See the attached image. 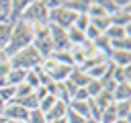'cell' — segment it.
Returning a JSON list of instances; mask_svg holds the SVG:
<instances>
[{
  "label": "cell",
  "mask_w": 131,
  "mask_h": 123,
  "mask_svg": "<svg viewBox=\"0 0 131 123\" xmlns=\"http://www.w3.org/2000/svg\"><path fill=\"white\" fill-rule=\"evenodd\" d=\"M33 39H35V35H33V25L20 18V20H16V23L12 25L10 39H8V45L4 47V53H6L8 59H10L12 55H16L18 51H23L25 47L33 45Z\"/></svg>",
  "instance_id": "cell-1"
},
{
  "label": "cell",
  "mask_w": 131,
  "mask_h": 123,
  "mask_svg": "<svg viewBox=\"0 0 131 123\" xmlns=\"http://www.w3.org/2000/svg\"><path fill=\"white\" fill-rule=\"evenodd\" d=\"M8 61H10V68L29 72V70H35V68H39V66L43 64V57L37 53V49H35L33 45H29V47H25L23 51H18L16 55H12Z\"/></svg>",
  "instance_id": "cell-2"
},
{
  "label": "cell",
  "mask_w": 131,
  "mask_h": 123,
  "mask_svg": "<svg viewBox=\"0 0 131 123\" xmlns=\"http://www.w3.org/2000/svg\"><path fill=\"white\" fill-rule=\"evenodd\" d=\"M49 18V10L45 6V0H35V2H29L25 14H23V20L31 23V25H39V23H47Z\"/></svg>",
  "instance_id": "cell-3"
},
{
  "label": "cell",
  "mask_w": 131,
  "mask_h": 123,
  "mask_svg": "<svg viewBox=\"0 0 131 123\" xmlns=\"http://www.w3.org/2000/svg\"><path fill=\"white\" fill-rule=\"evenodd\" d=\"M41 70L49 76V80H51V82H63V80H68V76H70V72H72V68H70V66L57 64V61H55V59H51V57L43 59Z\"/></svg>",
  "instance_id": "cell-4"
},
{
  "label": "cell",
  "mask_w": 131,
  "mask_h": 123,
  "mask_svg": "<svg viewBox=\"0 0 131 123\" xmlns=\"http://www.w3.org/2000/svg\"><path fill=\"white\" fill-rule=\"evenodd\" d=\"M76 16L78 14H74V12H70L68 8H63L61 4L57 6V8H53V10H49V18H47V23L49 25H55V27H59V29H70V27H74V20H76Z\"/></svg>",
  "instance_id": "cell-5"
},
{
  "label": "cell",
  "mask_w": 131,
  "mask_h": 123,
  "mask_svg": "<svg viewBox=\"0 0 131 123\" xmlns=\"http://www.w3.org/2000/svg\"><path fill=\"white\" fill-rule=\"evenodd\" d=\"M49 39L53 43V51H61V49H70V41H68V31L59 29L55 25H49Z\"/></svg>",
  "instance_id": "cell-6"
},
{
  "label": "cell",
  "mask_w": 131,
  "mask_h": 123,
  "mask_svg": "<svg viewBox=\"0 0 131 123\" xmlns=\"http://www.w3.org/2000/svg\"><path fill=\"white\" fill-rule=\"evenodd\" d=\"M2 115H4V119H6L8 123H14V121H27V115H29V111H27L25 107L16 105V102H8Z\"/></svg>",
  "instance_id": "cell-7"
},
{
  "label": "cell",
  "mask_w": 131,
  "mask_h": 123,
  "mask_svg": "<svg viewBox=\"0 0 131 123\" xmlns=\"http://www.w3.org/2000/svg\"><path fill=\"white\" fill-rule=\"evenodd\" d=\"M106 59H108V64H113V66H117V68H127V66H131V51L108 49Z\"/></svg>",
  "instance_id": "cell-8"
},
{
  "label": "cell",
  "mask_w": 131,
  "mask_h": 123,
  "mask_svg": "<svg viewBox=\"0 0 131 123\" xmlns=\"http://www.w3.org/2000/svg\"><path fill=\"white\" fill-rule=\"evenodd\" d=\"M29 6V0H10V16H8V23L14 25L16 20L23 18L25 10Z\"/></svg>",
  "instance_id": "cell-9"
},
{
  "label": "cell",
  "mask_w": 131,
  "mask_h": 123,
  "mask_svg": "<svg viewBox=\"0 0 131 123\" xmlns=\"http://www.w3.org/2000/svg\"><path fill=\"white\" fill-rule=\"evenodd\" d=\"M33 47L37 49V53H39L43 59L51 57V53H53V43H51V39H49V37H39V39H33Z\"/></svg>",
  "instance_id": "cell-10"
},
{
  "label": "cell",
  "mask_w": 131,
  "mask_h": 123,
  "mask_svg": "<svg viewBox=\"0 0 131 123\" xmlns=\"http://www.w3.org/2000/svg\"><path fill=\"white\" fill-rule=\"evenodd\" d=\"M66 111H68V102H63V100H55L53 107L45 113V121H59V119L66 117Z\"/></svg>",
  "instance_id": "cell-11"
},
{
  "label": "cell",
  "mask_w": 131,
  "mask_h": 123,
  "mask_svg": "<svg viewBox=\"0 0 131 123\" xmlns=\"http://www.w3.org/2000/svg\"><path fill=\"white\" fill-rule=\"evenodd\" d=\"M61 6L68 8L74 14H86V10L90 6V0H61Z\"/></svg>",
  "instance_id": "cell-12"
},
{
  "label": "cell",
  "mask_w": 131,
  "mask_h": 123,
  "mask_svg": "<svg viewBox=\"0 0 131 123\" xmlns=\"http://www.w3.org/2000/svg\"><path fill=\"white\" fill-rule=\"evenodd\" d=\"M111 18V25H117V27H125L129 29L131 27V8H121L119 12H115Z\"/></svg>",
  "instance_id": "cell-13"
},
{
  "label": "cell",
  "mask_w": 131,
  "mask_h": 123,
  "mask_svg": "<svg viewBox=\"0 0 131 123\" xmlns=\"http://www.w3.org/2000/svg\"><path fill=\"white\" fill-rule=\"evenodd\" d=\"M68 80L76 86V88H86V84L90 82V78H88V74L86 72H82L80 68H72V72H70V76H68Z\"/></svg>",
  "instance_id": "cell-14"
},
{
  "label": "cell",
  "mask_w": 131,
  "mask_h": 123,
  "mask_svg": "<svg viewBox=\"0 0 131 123\" xmlns=\"http://www.w3.org/2000/svg\"><path fill=\"white\" fill-rule=\"evenodd\" d=\"M121 100H131V82L115 86V90H113V102H121Z\"/></svg>",
  "instance_id": "cell-15"
},
{
  "label": "cell",
  "mask_w": 131,
  "mask_h": 123,
  "mask_svg": "<svg viewBox=\"0 0 131 123\" xmlns=\"http://www.w3.org/2000/svg\"><path fill=\"white\" fill-rule=\"evenodd\" d=\"M113 82L115 84H125V82H131V66L127 68H113Z\"/></svg>",
  "instance_id": "cell-16"
},
{
  "label": "cell",
  "mask_w": 131,
  "mask_h": 123,
  "mask_svg": "<svg viewBox=\"0 0 131 123\" xmlns=\"http://www.w3.org/2000/svg\"><path fill=\"white\" fill-rule=\"evenodd\" d=\"M131 29V27H129ZM129 29H125V27H117V25H111L106 31H104V35L108 37V41H117V39H125V37H129Z\"/></svg>",
  "instance_id": "cell-17"
},
{
  "label": "cell",
  "mask_w": 131,
  "mask_h": 123,
  "mask_svg": "<svg viewBox=\"0 0 131 123\" xmlns=\"http://www.w3.org/2000/svg\"><path fill=\"white\" fill-rule=\"evenodd\" d=\"M51 59H55L57 64H63V66H70V68H74V59H72V53H70V49L53 51V53H51Z\"/></svg>",
  "instance_id": "cell-18"
},
{
  "label": "cell",
  "mask_w": 131,
  "mask_h": 123,
  "mask_svg": "<svg viewBox=\"0 0 131 123\" xmlns=\"http://www.w3.org/2000/svg\"><path fill=\"white\" fill-rule=\"evenodd\" d=\"M68 41H70V45L74 47V45H82V43H86V37H84V33L78 31L76 27H70V29H68Z\"/></svg>",
  "instance_id": "cell-19"
},
{
  "label": "cell",
  "mask_w": 131,
  "mask_h": 123,
  "mask_svg": "<svg viewBox=\"0 0 131 123\" xmlns=\"http://www.w3.org/2000/svg\"><path fill=\"white\" fill-rule=\"evenodd\" d=\"M25 76H27V72L25 70H10V74L6 76V84H10V86H18V84H23L25 82Z\"/></svg>",
  "instance_id": "cell-20"
},
{
  "label": "cell",
  "mask_w": 131,
  "mask_h": 123,
  "mask_svg": "<svg viewBox=\"0 0 131 123\" xmlns=\"http://www.w3.org/2000/svg\"><path fill=\"white\" fill-rule=\"evenodd\" d=\"M115 109H117V117L119 119H131V100L115 102Z\"/></svg>",
  "instance_id": "cell-21"
},
{
  "label": "cell",
  "mask_w": 131,
  "mask_h": 123,
  "mask_svg": "<svg viewBox=\"0 0 131 123\" xmlns=\"http://www.w3.org/2000/svg\"><path fill=\"white\" fill-rule=\"evenodd\" d=\"M117 119H119V117H117V109H115V102H113V105H108L106 109H102L98 123H115Z\"/></svg>",
  "instance_id": "cell-22"
},
{
  "label": "cell",
  "mask_w": 131,
  "mask_h": 123,
  "mask_svg": "<svg viewBox=\"0 0 131 123\" xmlns=\"http://www.w3.org/2000/svg\"><path fill=\"white\" fill-rule=\"evenodd\" d=\"M72 111H76L80 117H84V119H90V111H88V100H84V102H78V100H72L70 105H68Z\"/></svg>",
  "instance_id": "cell-23"
},
{
  "label": "cell",
  "mask_w": 131,
  "mask_h": 123,
  "mask_svg": "<svg viewBox=\"0 0 131 123\" xmlns=\"http://www.w3.org/2000/svg\"><path fill=\"white\" fill-rule=\"evenodd\" d=\"M10 31H12V25L10 23H0V49H4L8 45Z\"/></svg>",
  "instance_id": "cell-24"
},
{
  "label": "cell",
  "mask_w": 131,
  "mask_h": 123,
  "mask_svg": "<svg viewBox=\"0 0 131 123\" xmlns=\"http://www.w3.org/2000/svg\"><path fill=\"white\" fill-rule=\"evenodd\" d=\"M102 90H104V88H102L100 80H90V82L86 84V92H88V96H90V98H96Z\"/></svg>",
  "instance_id": "cell-25"
},
{
  "label": "cell",
  "mask_w": 131,
  "mask_h": 123,
  "mask_svg": "<svg viewBox=\"0 0 131 123\" xmlns=\"http://www.w3.org/2000/svg\"><path fill=\"white\" fill-rule=\"evenodd\" d=\"M94 102H96V105H98V109L102 111V109H106L108 105H113V94H111V92H106V90H102V92L94 98Z\"/></svg>",
  "instance_id": "cell-26"
},
{
  "label": "cell",
  "mask_w": 131,
  "mask_h": 123,
  "mask_svg": "<svg viewBox=\"0 0 131 123\" xmlns=\"http://www.w3.org/2000/svg\"><path fill=\"white\" fill-rule=\"evenodd\" d=\"M14 88H16V86H10V84L0 86V100H4L6 105L12 102V98H14Z\"/></svg>",
  "instance_id": "cell-27"
},
{
  "label": "cell",
  "mask_w": 131,
  "mask_h": 123,
  "mask_svg": "<svg viewBox=\"0 0 131 123\" xmlns=\"http://www.w3.org/2000/svg\"><path fill=\"white\" fill-rule=\"evenodd\" d=\"M90 25L92 27H96L100 33H104L108 27H111V18L108 16H100V18H90Z\"/></svg>",
  "instance_id": "cell-28"
},
{
  "label": "cell",
  "mask_w": 131,
  "mask_h": 123,
  "mask_svg": "<svg viewBox=\"0 0 131 123\" xmlns=\"http://www.w3.org/2000/svg\"><path fill=\"white\" fill-rule=\"evenodd\" d=\"M111 49H123V51H131V37L111 41Z\"/></svg>",
  "instance_id": "cell-29"
},
{
  "label": "cell",
  "mask_w": 131,
  "mask_h": 123,
  "mask_svg": "<svg viewBox=\"0 0 131 123\" xmlns=\"http://www.w3.org/2000/svg\"><path fill=\"white\" fill-rule=\"evenodd\" d=\"M27 123H47V121H45V115H43L39 109H33V111H29V115H27Z\"/></svg>",
  "instance_id": "cell-30"
},
{
  "label": "cell",
  "mask_w": 131,
  "mask_h": 123,
  "mask_svg": "<svg viewBox=\"0 0 131 123\" xmlns=\"http://www.w3.org/2000/svg\"><path fill=\"white\" fill-rule=\"evenodd\" d=\"M88 25H90L88 14H78V16H76V20H74V27H76L78 31H82V33L88 29Z\"/></svg>",
  "instance_id": "cell-31"
},
{
  "label": "cell",
  "mask_w": 131,
  "mask_h": 123,
  "mask_svg": "<svg viewBox=\"0 0 131 123\" xmlns=\"http://www.w3.org/2000/svg\"><path fill=\"white\" fill-rule=\"evenodd\" d=\"M59 84H61V88H63V94L68 96V100H72L78 88H76V86H74V84H72L70 80H63V82H59Z\"/></svg>",
  "instance_id": "cell-32"
},
{
  "label": "cell",
  "mask_w": 131,
  "mask_h": 123,
  "mask_svg": "<svg viewBox=\"0 0 131 123\" xmlns=\"http://www.w3.org/2000/svg\"><path fill=\"white\" fill-rule=\"evenodd\" d=\"M63 119H66V123H84V121H86L84 117H80V115H78L76 111H72L70 107H68V111H66V117H63Z\"/></svg>",
  "instance_id": "cell-33"
},
{
  "label": "cell",
  "mask_w": 131,
  "mask_h": 123,
  "mask_svg": "<svg viewBox=\"0 0 131 123\" xmlns=\"http://www.w3.org/2000/svg\"><path fill=\"white\" fill-rule=\"evenodd\" d=\"M88 98H90V96H88V92H86V88H78L72 100H78V102H84V100H88ZM72 100H70V102H72Z\"/></svg>",
  "instance_id": "cell-34"
},
{
  "label": "cell",
  "mask_w": 131,
  "mask_h": 123,
  "mask_svg": "<svg viewBox=\"0 0 131 123\" xmlns=\"http://www.w3.org/2000/svg\"><path fill=\"white\" fill-rule=\"evenodd\" d=\"M33 92H35V96H37V100H43V98H45V96H47V94H49V92H47V88H45V86H39V88H35V90H33Z\"/></svg>",
  "instance_id": "cell-35"
},
{
  "label": "cell",
  "mask_w": 131,
  "mask_h": 123,
  "mask_svg": "<svg viewBox=\"0 0 131 123\" xmlns=\"http://www.w3.org/2000/svg\"><path fill=\"white\" fill-rule=\"evenodd\" d=\"M2 61H8V55L4 53V49H0V64H2Z\"/></svg>",
  "instance_id": "cell-36"
},
{
  "label": "cell",
  "mask_w": 131,
  "mask_h": 123,
  "mask_svg": "<svg viewBox=\"0 0 131 123\" xmlns=\"http://www.w3.org/2000/svg\"><path fill=\"white\" fill-rule=\"evenodd\" d=\"M4 109H6V102H4V100H0V115L4 113ZM2 117H4V115H2Z\"/></svg>",
  "instance_id": "cell-37"
},
{
  "label": "cell",
  "mask_w": 131,
  "mask_h": 123,
  "mask_svg": "<svg viewBox=\"0 0 131 123\" xmlns=\"http://www.w3.org/2000/svg\"><path fill=\"white\" fill-rule=\"evenodd\" d=\"M115 123H131V119H117Z\"/></svg>",
  "instance_id": "cell-38"
},
{
  "label": "cell",
  "mask_w": 131,
  "mask_h": 123,
  "mask_svg": "<svg viewBox=\"0 0 131 123\" xmlns=\"http://www.w3.org/2000/svg\"><path fill=\"white\" fill-rule=\"evenodd\" d=\"M47 123H66V119H59V121H47Z\"/></svg>",
  "instance_id": "cell-39"
},
{
  "label": "cell",
  "mask_w": 131,
  "mask_h": 123,
  "mask_svg": "<svg viewBox=\"0 0 131 123\" xmlns=\"http://www.w3.org/2000/svg\"><path fill=\"white\" fill-rule=\"evenodd\" d=\"M84 123H96V121H92V119H86V121H84Z\"/></svg>",
  "instance_id": "cell-40"
},
{
  "label": "cell",
  "mask_w": 131,
  "mask_h": 123,
  "mask_svg": "<svg viewBox=\"0 0 131 123\" xmlns=\"http://www.w3.org/2000/svg\"><path fill=\"white\" fill-rule=\"evenodd\" d=\"M14 123H27V121H14Z\"/></svg>",
  "instance_id": "cell-41"
},
{
  "label": "cell",
  "mask_w": 131,
  "mask_h": 123,
  "mask_svg": "<svg viewBox=\"0 0 131 123\" xmlns=\"http://www.w3.org/2000/svg\"><path fill=\"white\" fill-rule=\"evenodd\" d=\"M96 123H98V121H96Z\"/></svg>",
  "instance_id": "cell-42"
},
{
  "label": "cell",
  "mask_w": 131,
  "mask_h": 123,
  "mask_svg": "<svg viewBox=\"0 0 131 123\" xmlns=\"http://www.w3.org/2000/svg\"><path fill=\"white\" fill-rule=\"evenodd\" d=\"M6 123H8V121H6Z\"/></svg>",
  "instance_id": "cell-43"
}]
</instances>
